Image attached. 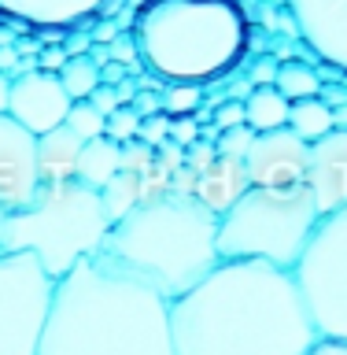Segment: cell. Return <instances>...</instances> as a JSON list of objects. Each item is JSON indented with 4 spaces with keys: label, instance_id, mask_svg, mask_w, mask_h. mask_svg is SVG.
<instances>
[{
    "label": "cell",
    "instance_id": "obj_44",
    "mask_svg": "<svg viewBox=\"0 0 347 355\" xmlns=\"http://www.w3.org/2000/svg\"><path fill=\"white\" fill-rule=\"evenodd\" d=\"M332 119H337V130H347V104L332 107Z\"/></svg>",
    "mask_w": 347,
    "mask_h": 355
},
{
    "label": "cell",
    "instance_id": "obj_6",
    "mask_svg": "<svg viewBox=\"0 0 347 355\" xmlns=\"http://www.w3.org/2000/svg\"><path fill=\"white\" fill-rule=\"evenodd\" d=\"M318 218L307 185H251L226 215H218V255L233 263H270L296 270Z\"/></svg>",
    "mask_w": 347,
    "mask_h": 355
},
{
    "label": "cell",
    "instance_id": "obj_30",
    "mask_svg": "<svg viewBox=\"0 0 347 355\" xmlns=\"http://www.w3.org/2000/svg\"><path fill=\"white\" fill-rule=\"evenodd\" d=\"M170 141L181 144V148L196 144V141H199V119H193V115H177V119H170Z\"/></svg>",
    "mask_w": 347,
    "mask_h": 355
},
{
    "label": "cell",
    "instance_id": "obj_31",
    "mask_svg": "<svg viewBox=\"0 0 347 355\" xmlns=\"http://www.w3.org/2000/svg\"><path fill=\"white\" fill-rule=\"evenodd\" d=\"M215 159H218V148H215V144H207V141H196V144H188V148H185V166H193L196 174H204Z\"/></svg>",
    "mask_w": 347,
    "mask_h": 355
},
{
    "label": "cell",
    "instance_id": "obj_20",
    "mask_svg": "<svg viewBox=\"0 0 347 355\" xmlns=\"http://www.w3.org/2000/svg\"><path fill=\"white\" fill-rule=\"evenodd\" d=\"M100 200H104V211H107L111 226L122 222L133 207H141V174L118 171L104 189H100Z\"/></svg>",
    "mask_w": 347,
    "mask_h": 355
},
{
    "label": "cell",
    "instance_id": "obj_26",
    "mask_svg": "<svg viewBox=\"0 0 347 355\" xmlns=\"http://www.w3.org/2000/svg\"><path fill=\"white\" fill-rule=\"evenodd\" d=\"M251 141H255V130L244 122V126L222 130L218 141H215V148H218V155H237V159H244V155H248V148H251Z\"/></svg>",
    "mask_w": 347,
    "mask_h": 355
},
{
    "label": "cell",
    "instance_id": "obj_24",
    "mask_svg": "<svg viewBox=\"0 0 347 355\" xmlns=\"http://www.w3.org/2000/svg\"><path fill=\"white\" fill-rule=\"evenodd\" d=\"M163 111L166 115H193V111L199 107V100H204V93H199V85L193 82H170V89H163Z\"/></svg>",
    "mask_w": 347,
    "mask_h": 355
},
{
    "label": "cell",
    "instance_id": "obj_23",
    "mask_svg": "<svg viewBox=\"0 0 347 355\" xmlns=\"http://www.w3.org/2000/svg\"><path fill=\"white\" fill-rule=\"evenodd\" d=\"M63 126L71 130V133H78L82 141H93V137H104L107 119L93 107V100H74L71 111H66V122H63Z\"/></svg>",
    "mask_w": 347,
    "mask_h": 355
},
{
    "label": "cell",
    "instance_id": "obj_18",
    "mask_svg": "<svg viewBox=\"0 0 347 355\" xmlns=\"http://www.w3.org/2000/svg\"><path fill=\"white\" fill-rule=\"evenodd\" d=\"M288 100L277 93L274 85H255L248 100H244V119L255 133H270V130H281L288 126Z\"/></svg>",
    "mask_w": 347,
    "mask_h": 355
},
{
    "label": "cell",
    "instance_id": "obj_21",
    "mask_svg": "<svg viewBox=\"0 0 347 355\" xmlns=\"http://www.w3.org/2000/svg\"><path fill=\"white\" fill-rule=\"evenodd\" d=\"M274 89L288 100V104H296V100H307V96H321V78H318L314 67L288 60V63L277 67Z\"/></svg>",
    "mask_w": 347,
    "mask_h": 355
},
{
    "label": "cell",
    "instance_id": "obj_29",
    "mask_svg": "<svg viewBox=\"0 0 347 355\" xmlns=\"http://www.w3.org/2000/svg\"><path fill=\"white\" fill-rule=\"evenodd\" d=\"M137 137L148 144V148L166 144V141H170V115H166V111H155V115L141 119V133H137Z\"/></svg>",
    "mask_w": 347,
    "mask_h": 355
},
{
    "label": "cell",
    "instance_id": "obj_39",
    "mask_svg": "<svg viewBox=\"0 0 347 355\" xmlns=\"http://www.w3.org/2000/svg\"><path fill=\"white\" fill-rule=\"evenodd\" d=\"M71 60L66 55V49H44L41 52V71H52V74H60V67Z\"/></svg>",
    "mask_w": 347,
    "mask_h": 355
},
{
    "label": "cell",
    "instance_id": "obj_11",
    "mask_svg": "<svg viewBox=\"0 0 347 355\" xmlns=\"http://www.w3.org/2000/svg\"><path fill=\"white\" fill-rule=\"evenodd\" d=\"M71 104L74 100L66 96L60 74H52V71H22L11 78L8 115L15 122H22L30 133H37V137L55 130V126H63Z\"/></svg>",
    "mask_w": 347,
    "mask_h": 355
},
{
    "label": "cell",
    "instance_id": "obj_19",
    "mask_svg": "<svg viewBox=\"0 0 347 355\" xmlns=\"http://www.w3.org/2000/svg\"><path fill=\"white\" fill-rule=\"evenodd\" d=\"M288 126H292L307 144H314V141L326 137V133L337 130V119H332V107L321 96H307V100H296V104L288 107Z\"/></svg>",
    "mask_w": 347,
    "mask_h": 355
},
{
    "label": "cell",
    "instance_id": "obj_15",
    "mask_svg": "<svg viewBox=\"0 0 347 355\" xmlns=\"http://www.w3.org/2000/svg\"><path fill=\"white\" fill-rule=\"evenodd\" d=\"M85 141L66 126H55L37 137V174L41 185H60L78 178V159H82Z\"/></svg>",
    "mask_w": 347,
    "mask_h": 355
},
{
    "label": "cell",
    "instance_id": "obj_41",
    "mask_svg": "<svg viewBox=\"0 0 347 355\" xmlns=\"http://www.w3.org/2000/svg\"><path fill=\"white\" fill-rule=\"evenodd\" d=\"M122 74H126V71H122V63H115V60H111L107 67H100V82H104V85H118Z\"/></svg>",
    "mask_w": 347,
    "mask_h": 355
},
{
    "label": "cell",
    "instance_id": "obj_28",
    "mask_svg": "<svg viewBox=\"0 0 347 355\" xmlns=\"http://www.w3.org/2000/svg\"><path fill=\"white\" fill-rule=\"evenodd\" d=\"M155 163V148H148L141 137H133L122 144V166L118 171H130V174H144L148 166Z\"/></svg>",
    "mask_w": 347,
    "mask_h": 355
},
{
    "label": "cell",
    "instance_id": "obj_4",
    "mask_svg": "<svg viewBox=\"0 0 347 355\" xmlns=\"http://www.w3.org/2000/svg\"><path fill=\"white\" fill-rule=\"evenodd\" d=\"M137 55L163 82H211L240 60L248 22L233 0H144L133 19Z\"/></svg>",
    "mask_w": 347,
    "mask_h": 355
},
{
    "label": "cell",
    "instance_id": "obj_5",
    "mask_svg": "<svg viewBox=\"0 0 347 355\" xmlns=\"http://www.w3.org/2000/svg\"><path fill=\"white\" fill-rule=\"evenodd\" d=\"M111 233V218L96 189L74 182L41 185L26 207L0 218V252H33L60 282L82 259L100 255Z\"/></svg>",
    "mask_w": 347,
    "mask_h": 355
},
{
    "label": "cell",
    "instance_id": "obj_42",
    "mask_svg": "<svg viewBox=\"0 0 347 355\" xmlns=\"http://www.w3.org/2000/svg\"><path fill=\"white\" fill-rule=\"evenodd\" d=\"M118 37V30H115V22H100V26L93 30V44H111Z\"/></svg>",
    "mask_w": 347,
    "mask_h": 355
},
{
    "label": "cell",
    "instance_id": "obj_16",
    "mask_svg": "<svg viewBox=\"0 0 347 355\" xmlns=\"http://www.w3.org/2000/svg\"><path fill=\"white\" fill-rule=\"evenodd\" d=\"M104 8V0H0V11L37 26H74Z\"/></svg>",
    "mask_w": 347,
    "mask_h": 355
},
{
    "label": "cell",
    "instance_id": "obj_17",
    "mask_svg": "<svg viewBox=\"0 0 347 355\" xmlns=\"http://www.w3.org/2000/svg\"><path fill=\"white\" fill-rule=\"evenodd\" d=\"M118 166H122V144H115L111 137H93L85 141L82 159H78V182L100 193L118 174Z\"/></svg>",
    "mask_w": 347,
    "mask_h": 355
},
{
    "label": "cell",
    "instance_id": "obj_35",
    "mask_svg": "<svg viewBox=\"0 0 347 355\" xmlns=\"http://www.w3.org/2000/svg\"><path fill=\"white\" fill-rule=\"evenodd\" d=\"M196 171L193 166H177V171L170 174V193H181V196H193L196 193Z\"/></svg>",
    "mask_w": 347,
    "mask_h": 355
},
{
    "label": "cell",
    "instance_id": "obj_3",
    "mask_svg": "<svg viewBox=\"0 0 347 355\" xmlns=\"http://www.w3.org/2000/svg\"><path fill=\"white\" fill-rule=\"evenodd\" d=\"M100 255L177 300L222 263L218 215L196 196L166 193L115 222Z\"/></svg>",
    "mask_w": 347,
    "mask_h": 355
},
{
    "label": "cell",
    "instance_id": "obj_22",
    "mask_svg": "<svg viewBox=\"0 0 347 355\" xmlns=\"http://www.w3.org/2000/svg\"><path fill=\"white\" fill-rule=\"evenodd\" d=\"M60 82L66 89L71 100H89L93 89H100V67L93 63V55H71L63 67H60Z\"/></svg>",
    "mask_w": 347,
    "mask_h": 355
},
{
    "label": "cell",
    "instance_id": "obj_12",
    "mask_svg": "<svg viewBox=\"0 0 347 355\" xmlns=\"http://www.w3.org/2000/svg\"><path fill=\"white\" fill-rule=\"evenodd\" d=\"M285 4L310 52L347 71V0H285Z\"/></svg>",
    "mask_w": 347,
    "mask_h": 355
},
{
    "label": "cell",
    "instance_id": "obj_43",
    "mask_svg": "<svg viewBox=\"0 0 347 355\" xmlns=\"http://www.w3.org/2000/svg\"><path fill=\"white\" fill-rule=\"evenodd\" d=\"M8 104H11V78L0 71V111H8Z\"/></svg>",
    "mask_w": 347,
    "mask_h": 355
},
{
    "label": "cell",
    "instance_id": "obj_10",
    "mask_svg": "<svg viewBox=\"0 0 347 355\" xmlns=\"http://www.w3.org/2000/svg\"><path fill=\"white\" fill-rule=\"evenodd\" d=\"M307 163H310V144L292 126L255 133L251 148L244 155L251 185H263V189L307 185Z\"/></svg>",
    "mask_w": 347,
    "mask_h": 355
},
{
    "label": "cell",
    "instance_id": "obj_1",
    "mask_svg": "<svg viewBox=\"0 0 347 355\" xmlns=\"http://www.w3.org/2000/svg\"><path fill=\"white\" fill-rule=\"evenodd\" d=\"M174 355H307L321 340L292 270L222 259L170 300Z\"/></svg>",
    "mask_w": 347,
    "mask_h": 355
},
{
    "label": "cell",
    "instance_id": "obj_32",
    "mask_svg": "<svg viewBox=\"0 0 347 355\" xmlns=\"http://www.w3.org/2000/svg\"><path fill=\"white\" fill-rule=\"evenodd\" d=\"M244 104H237V100H229V104H222L215 111V126L218 130H233V126H244Z\"/></svg>",
    "mask_w": 347,
    "mask_h": 355
},
{
    "label": "cell",
    "instance_id": "obj_27",
    "mask_svg": "<svg viewBox=\"0 0 347 355\" xmlns=\"http://www.w3.org/2000/svg\"><path fill=\"white\" fill-rule=\"evenodd\" d=\"M170 193V171L155 159L148 171L141 174V204H148V200H159V196H166Z\"/></svg>",
    "mask_w": 347,
    "mask_h": 355
},
{
    "label": "cell",
    "instance_id": "obj_7",
    "mask_svg": "<svg viewBox=\"0 0 347 355\" xmlns=\"http://www.w3.org/2000/svg\"><path fill=\"white\" fill-rule=\"evenodd\" d=\"M292 274L318 337L347 340V207L318 218Z\"/></svg>",
    "mask_w": 347,
    "mask_h": 355
},
{
    "label": "cell",
    "instance_id": "obj_33",
    "mask_svg": "<svg viewBox=\"0 0 347 355\" xmlns=\"http://www.w3.org/2000/svg\"><path fill=\"white\" fill-rule=\"evenodd\" d=\"M89 100H93V107H96L104 119H107L115 107H122V100H118V93H115V85H104V82H100V89H93V96H89Z\"/></svg>",
    "mask_w": 347,
    "mask_h": 355
},
{
    "label": "cell",
    "instance_id": "obj_8",
    "mask_svg": "<svg viewBox=\"0 0 347 355\" xmlns=\"http://www.w3.org/2000/svg\"><path fill=\"white\" fill-rule=\"evenodd\" d=\"M55 282L33 252H0V355H37Z\"/></svg>",
    "mask_w": 347,
    "mask_h": 355
},
{
    "label": "cell",
    "instance_id": "obj_45",
    "mask_svg": "<svg viewBox=\"0 0 347 355\" xmlns=\"http://www.w3.org/2000/svg\"><path fill=\"white\" fill-rule=\"evenodd\" d=\"M0 218H4V215H0Z\"/></svg>",
    "mask_w": 347,
    "mask_h": 355
},
{
    "label": "cell",
    "instance_id": "obj_36",
    "mask_svg": "<svg viewBox=\"0 0 347 355\" xmlns=\"http://www.w3.org/2000/svg\"><path fill=\"white\" fill-rule=\"evenodd\" d=\"M111 55H115V63H133V60H141L133 33H126V37H115V41H111Z\"/></svg>",
    "mask_w": 347,
    "mask_h": 355
},
{
    "label": "cell",
    "instance_id": "obj_2",
    "mask_svg": "<svg viewBox=\"0 0 347 355\" xmlns=\"http://www.w3.org/2000/svg\"><path fill=\"white\" fill-rule=\"evenodd\" d=\"M37 355H174L170 300L104 255L82 259L55 282Z\"/></svg>",
    "mask_w": 347,
    "mask_h": 355
},
{
    "label": "cell",
    "instance_id": "obj_14",
    "mask_svg": "<svg viewBox=\"0 0 347 355\" xmlns=\"http://www.w3.org/2000/svg\"><path fill=\"white\" fill-rule=\"evenodd\" d=\"M248 189H251V178H248L244 159H237V155H218V159L196 178V193L193 196L204 207L215 211V215H226Z\"/></svg>",
    "mask_w": 347,
    "mask_h": 355
},
{
    "label": "cell",
    "instance_id": "obj_34",
    "mask_svg": "<svg viewBox=\"0 0 347 355\" xmlns=\"http://www.w3.org/2000/svg\"><path fill=\"white\" fill-rule=\"evenodd\" d=\"M155 159H159L166 171H177V166H185V148L181 144H174V141H166V144H159V148H155Z\"/></svg>",
    "mask_w": 347,
    "mask_h": 355
},
{
    "label": "cell",
    "instance_id": "obj_25",
    "mask_svg": "<svg viewBox=\"0 0 347 355\" xmlns=\"http://www.w3.org/2000/svg\"><path fill=\"white\" fill-rule=\"evenodd\" d=\"M141 111L133 107V104H122V107H115L107 115V130H104V137H111L115 144H126V141H133L141 133Z\"/></svg>",
    "mask_w": 347,
    "mask_h": 355
},
{
    "label": "cell",
    "instance_id": "obj_13",
    "mask_svg": "<svg viewBox=\"0 0 347 355\" xmlns=\"http://www.w3.org/2000/svg\"><path fill=\"white\" fill-rule=\"evenodd\" d=\"M307 189L314 196L318 215L347 207V130H332L310 144Z\"/></svg>",
    "mask_w": 347,
    "mask_h": 355
},
{
    "label": "cell",
    "instance_id": "obj_37",
    "mask_svg": "<svg viewBox=\"0 0 347 355\" xmlns=\"http://www.w3.org/2000/svg\"><path fill=\"white\" fill-rule=\"evenodd\" d=\"M277 67L281 63H274V60H259L251 67V89L255 85H274L277 82Z\"/></svg>",
    "mask_w": 347,
    "mask_h": 355
},
{
    "label": "cell",
    "instance_id": "obj_40",
    "mask_svg": "<svg viewBox=\"0 0 347 355\" xmlns=\"http://www.w3.org/2000/svg\"><path fill=\"white\" fill-rule=\"evenodd\" d=\"M307 355H347V340H318Z\"/></svg>",
    "mask_w": 347,
    "mask_h": 355
},
{
    "label": "cell",
    "instance_id": "obj_38",
    "mask_svg": "<svg viewBox=\"0 0 347 355\" xmlns=\"http://www.w3.org/2000/svg\"><path fill=\"white\" fill-rule=\"evenodd\" d=\"M66 55H85L93 49V33H82V30H71V37H66Z\"/></svg>",
    "mask_w": 347,
    "mask_h": 355
},
{
    "label": "cell",
    "instance_id": "obj_9",
    "mask_svg": "<svg viewBox=\"0 0 347 355\" xmlns=\"http://www.w3.org/2000/svg\"><path fill=\"white\" fill-rule=\"evenodd\" d=\"M37 189V133L0 111V215L26 207Z\"/></svg>",
    "mask_w": 347,
    "mask_h": 355
}]
</instances>
